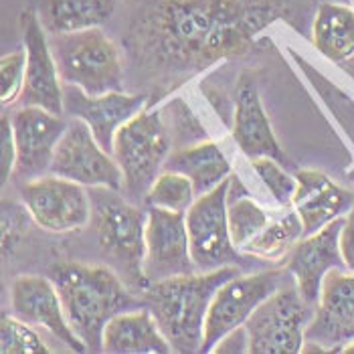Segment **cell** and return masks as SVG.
<instances>
[{
  "instance_id": "obj_1",
  "label": "cell",
  "mask_w": 354,
  "mask_h": 354,
  "mask_svg": "<svg viewBox=\"0 0 354 354\" xmlns=\"http://www.w3.org/2000/svg\"><path fill=\"white\" fill-rule=\"evenodd\" d=\"M281 19H292V0H148L128 28L126 49L152 97H164L249 53L257 35Z\"/></svg>"
},
{
  "instance_id": "obj_2",
  "label": "cell",
  "mask_w": 354,
  "mask_h": 354,
  "mask_svg": "<svg viewBox=\"0 0 354 354\" xmlns=\"http://www.w3.org/2000/svg\"><path fill=\"white\" fill-rule=\"evenodd\" d=\"M49 277L61 296L67 322L87 353H104V330L111 318L144 306L128 290V281L109 266L59 261Z\"/></svg>"
},
{
  "instance_id": "obj_3",
  "label": "cell",
  "mask_w": 354,
  "mask_h": 354,
  "mask_svg": "<svg viewBox=\"0 0 354 354\" xmlns=\"http://www.w3.org/2000/svg\"><path fill=\"white\" fill-rule=\"evenodd\" d=\"M239 273V266L185 273L152 281L142 292V301L156 318L172 353H201L211 301L218 288Z\"/></svg>"
},
{
  "instance_id": "obj_4",
  "label": "cell",
  "mask_w": 354,
  "mask_h": 354,
  "mask_svg": "<svg viewBox=\"0 0 354 354\" xmlns=\"http://www.w3.org/2000/svg\"><path fill=\"white\" fill-rule=\"evenodd\" d=\"M91 194V221L93 233L104 253L124 272V279L144 292L148 281L142 272L146 251V221L148 211L132 205L122 191L95 187Z\"/></svg>"
},
{
  "instance_id": "obj_5",
  "label": "cell",
  "mask_w": 354,
  "mask_h": 354,
  "mask_svg": "<svg viewBox=\"0 0 354 354\" xmlns=\"http://www.w3.org/2000/svg\"><path fill=\"white\" fill-rule=\"evenodd\" d=\"M49 41L63 83L89 95L126 89L122 51L100 27L51 35Z\"/></svg>"
},
{
  "instance_id": "obj_6",
  "label": "cell",
  "mask_w": 354,
  "mask_h": 354,
  "mask_svg": "<svg viewBox=\"0 0 354 354\" xmlns=\"http://www.w3.org/2000/svg\"><path fill=\"white\" fill-rule=\"evenodd\" d=\"M172 144L160 109H142L118 130L113 140V158L124 174L122 192L126 196H146L174 150Z\"/></svg>"
},
{
  "instance_id": "obj_7",
  "label": "cell",
  "mask_w": 354,
  "mask_h": 354,
  "mask_svg": "<svg viewBox=\"0 0 354 354\" xmlns=\"http://www.w3.org/2000/svg\"><path fill=\"white\" fill-rule=\"evenodd\" d=\"M312 316V304L306 301L296 279L290 275L245 322L247 353L300 354Z\"/></svg>"
},
{
  "instance_id": "obj_8",
  "label": "cell",
  "mask_w": 354,
  "mask_h": 354,
  "mask_svg": "<svg viewBox=\"0 0 354 354\" xmlns=\"http://www.w3.org/2000/svg\"><path fill=\"white\" fill-rule=\"evenodd\" d=\"M231 176L213 191L198 194L187 211L191 253L198 272H213L227 266H241L243 255L231 239L229 229Z\"/></svg>"
},
{
  "instance_id": "obj_9",
  "label": "cell",
  "mask_w": 354,
  "mask_h": 354,
  "mask_svg": "<svg viewBox=\"0 0 354 354\" xmlns=\"http://www.w3.org/2000/svg\"><path fill=\"white\" fill-rule=\"evenodd\" d=\"M290 275L292 273L288 270H268L249 275L239 273L225 281L211 301L201 353H215L217 344L227 334L245 326L251 314L275 294L290 279Z\"/></svg>"
},
{
  "instance_id": "obj_10",
  "label": "cell",
  "mask_w": 354,
  "mask_h": 354,
  "mask_svg": "<svg viewBox=\"0 0 354 354\" xmlns=\"http://www.w3.org/2000/svg\"><path fill=\"white\" fill-rule=\"evenodd\" d=\"M51 174L80 183L87 189L108 187L122 191L124 185L118 160L97 142L89 126L80 118H69L67 128L55 148Z\"/></svg>"
},
{
  "instance_id": "obj_11",
  "label": "cell",
  "mask_w": 354,
  "mask_h": 354,
  "mask_svg": "<svg viewBox=\"0 0 354 354\" xmlns=\"http://www.w3.org/2000/svg\"><path fill=\"white\" fill-rule=\"evenodd\" d=\"M21 201L28 217L51 233H71L87 227L91 221L89 191L57 174L30 178L21 187Z\"/></svg>"
},
{
  "instance_id": "obj_12",
  "label": "cell",
  "mask_w": 354,
  "mask_h": 354,
  "mask_svg": "<svg viewBox=\"0 0 354 354\" xmlns=\"http://www.w3.org/2000/svg\"><path fill=\"white\" fill-rule=\"evenodd\" d=\"M146 251L142 272L148 281H160L174 275L198 272L191 253L187 213L148 207Z\"/></svg>"
},
{
  "instance_id": "obj_13",
  "label": "cell",
  "mask_w": 354,
  "mask_h": 354,
  "mask_svg": "<svg viewBox=\"0 0 354 354\" xmlns=\"http://www.w3.org/2000/svg\"><path fill=\"white\" fill-rule=\"evenodd\" d=\"M354 340V272L332 270L324 277L314 316L306 328V342L320 353H342Z\"/></svg>"
},
{
  "instance_id": "obj_14",
  "label": "cell",
  "mask_w": 354,
  "mask_h": 354,
  "mask_svg": "<svg viewBox=\"0 0 354 354\" xmlns=\"http://www.w3.org/2000/svg\"><path fill=\"white\" fill-rule=\"evenodd\" d=\"M23 47L27 51L25 85L19 97L21 106H37L63 115V82L55 63L49 32L37 10H23L21 15Z\"/></svg>"
},
{
  "instance_id": "obj_15",
  "label": "cell",
  "mask_w": 354,
  "mask_h": 354,
  "mask_svg": "<svg viewBox=\"0 0 354 354\" xmlns=\"http://www.w3.org/2000/svg\"><path fill=\"white\" fill-rule=\"evenodd\" d=\"M148 93L109 91L104 95H89L75 85L63 83V111L67 118L83 120L97 142L113 154V140L118 130L128 124L142 109L150 106Z\"/></svg>"
},
{
  "instance_id": "obj_16",
  "label": "cell",
  "mask_w": 354,
  "mask_h": 354,
  "mask_svg": "<svg viewBox=\"0 0 354 354\" xmlns=\"http://www.w3.org/2000/svg\"><path fill=\"white\" fill-rule=\"evenodd\" d=\"M10 308L12 316L30 326L49 330L69 351L87 353V346L67 322L63 301L51 277L19 275L10 286Z\"/></svg>"
},
{
  "instance_id": "obj_17",
  "label": "cell",
  "mask_w": 354,
  "mask_h": 354,
  "mask_svg": "<svg viewBox=\"0 0 354 354\" xmlns=\"http://www.w3.org/2000/svg\"><path fill=\"white\" fill-rule=\"evenodd\" d=\"M10 120L17 144L15 176L30 180L51 172L55 148L67 128L69 118L65 120L45 108L23 106Z\"/></svg>"
},
{
  "instance_id": "obj_18",
  "label": "cell",
  "mask_w": 354,
  "mask_h": 354,
  "mask_svg": "<svg viewBox=\"0 0 354 354\" xmlns=\"http://www.w3.org/2000/svg\"><path fill=\"white\" fill-rule=\"evenodd\" d=\"M342 225L344 217L332 221L312 235H304L286 259V270L292 273L300 294L310 304L318 301L322 281L328 273L332 270H346L340 251Z\"/></svg>"
},
{
  "instance_id": "obj_19",
  "label": "cell",
  "mask_w": 354,
  "mask_h": 354,
  "mask_svg": "<svg viewBox=\"0 0 354 354\" xmlns=\"http://www.w3.org/2000/svg\"><path fill=\"white\" fill-rule=\"evenodd\" d=\"M296 183L292 207L304 223V235H312L332 221L346 217L354 207V192L342 189L320 170H300Z\"/></svg>"
},
{
  "instance_id": "obj_20",
  "label": "cell",
  "mask_w": 354,
  "mask_h": 354,
  "mask_svg": "<svg viewBox=\"0 0 354 354\" xmlns=\"http://www.w3.org/2000/svg\"><path fill=\"white\" fill-rule=\"evenodd\" d=\"M231 134L239 150L249 160L270 156L286 164V154L275 138L272 122L263 109L259 89L253 82H243L237 100H235V113H233V128Z\"/></svg>"
},
{
  "instance_id": "obj_21",
  "label": "cell",
  "mask_w": 354,
  "mask_h": 354,
  "mask_svg": "<svg viewBox=\"0 0 354 354\" xmlns=\"http://www.w3.org/2000/svg\"><path fill=\"white\" fill-rule=\"evenodd\" d=\"M104 353L168 354L172 353L152 312L142 306L111 318L104 330Z\"/></svg>"
},
{
  "instance_id": "obj_22",
  "label": "cell",
  "mask_w": 354,
  "mask_h": 354,
  "mask_svg": "<svg viewBox=\"0 0 354 354\" xmlns=\"http://www.w3.org/2000/svg\"><path fill=\"white\" fill-rule=\"evenodd\" d=\"M312 41L320 53L332 63L342 65L351 75L354 67V10L344 4L324 2L320 4Z\"/></svg>"
},
{
  "instance_id": "obj_23",
  "label": "cell",
  "mask_w": 354,
  "mask_h": 354,
  "mask_svg": "<svg viewBox=\"0 0 354 354\" xmlns=\"http://www.w3.org/2000/svg\"><path fill=\"white\" fill-rule=\"evenodd\" d=\"M164 170H174L189 176L196 194L213 191L231 176V164L217 144L209 138L191 146L172 150L164 164Z\"/></svg>"
},
{
  "instance_id": "obj_24",
  "label": "cell",
  "mask_w": 354,
  "mask_h": 354,
  "mask_svg": "<svg viewBox=\"0 0 354 354\" xmlns=\"http://www.w3.org/2000/svg\"><path fill=\"white\" fill-rule=\"evenodd\" d=\"M115 4L118 0H43L39 17L49 35H65L102 27Z\"/></svg>"
},
{
  "instance_id": "obj_25",
  "label": "cell",
  "mask_w": 354,
  "mask_h": 354,
  "mask_svg": "<svg viewBox=\"0 0 354 354\" xmlns=\"http://www.w3.org/2000/svg\"><path fill=\"white\" fill-rule=\"evenodd\" d=\"M304 237V223L294 207L272 217L270 225L247 243L241 253L261 261H286L290 251Z\"/></svg>"
},
{
  "instance_id": "obj_26",
  "label": "cell",
  "mask_w": 354,
  "mask_h": 354,
  "mask_svg": "<svg viewBox=\"0 0 354 354\" xmlns=\"http://www.w3.org/2000/svg\"><path fill=\"white\" fill-rule=\"evenodd\" d=\"M196 191L189 176L174 172V170H162L158 178L148 189L144 201L148 207H160L168 211L187 213L191 205L196 201Z\"/></svg>"
},
{
  "instance_id": "obj_27",
  "label": "cell",
  "mask_w": 354,
  "mask_h": 354,
  "mask_svg": "<svg viewBox=\"0 0 354 354\" xmlns=\"http://www.w3.org/2000/svg\"><path fill=\"white\" fill-rule=\"evenodd\" d=\"M272 221V215L261 209L255 201H251L247 194L243 196H229V229L231 239L235 247L241 251L243 247L257 237Z\"/></svg>"
},
{
  "instance_id": "obj_28",
  "label": "cell",
  "mask_w": 354,
  "mask_h": 354,
  "mask_svg": "<svg viewBox=\"0 0 354 354\" xmlns=\"http://www.w3.org/2000/svg\"><path fill=\"white\" fill-rule=\"evenodd\" d=\"M0 351L2 354H47L51 353L43 338L17 316H2L0 322Z\"/></svg>"
},
{
  "instance_id": "obj_29",
  "label": "cell",
  "mask_w": 354,
  "mask_h": 354,
  "mask_svg": "<svg viewBox=\"0 0 354 354\" xmlns=\"http://www.w3.org/2000/svg\"><path fill=\"white\" fill-rule=\"evenodd\" d=\"M251 162H253V170L259 176V180L266 185L268 191L272 192L273 201L279 207L290 209L294 205V194H296V187H298L296 176H292L283 168V162L270 158V156L255 158Z\"/></svg>"
},
{
  "instance_id": "obj_30",
  "label": "cell",
  "mask_w": 354,
  "mask_h": 354,
  "mask_svg": "<svg viewBox=\"0 0 354 354\" xmlns=\"http://www.w3.org/2000/svg\"><path fill=\"white\" fill-rule=\"evenodd\" d=\"M160 111H162L164 122H166V126L170 130V136H172V142H174V150L191 146V144H196V142H203V140L209 138L205 134L203 126L198 124V120L194 118L191 108L183 100H172Z\"/></svg>"
},
{
  "instance_id": "obj_31",
  "label": "cell",
  "mask_w": 354,
  "mask_h": 354,
  "mask_svg": "<svg viewBox=\"0 0 354 354\" xmlns=\"http://www.w3.org/2000/svg\"><path fill=\"white\" fill-rule=\"evenodd\" d=\"M25 71H27V51L17 49L2 55L0 61V77H2V106H10L19 102L25 85Z\"/></svg>"
},
{
  "instance_id": "obj_32",
  "label": "cell",
  "mask_w": 354,
  "mask_h": 354,
  "mask_svg": "<svg viewBox=\"0 0 354 354\" xmlns=\"http://www.w3.org/2000/svg\"><path fill=\"white\" fill-rule=\"evenodd\" d=\"M17 170V144L12 132V120L2 115V185H6Z\"/></svg>"
},
{
  "instance_id": "obj_33",
  "label": "cell",
  "mask_w": 354,
  "mask_h": 354,
  "mask_svg": "<svg viewBox=\"0 0 354 354\" xmlns=\"http://www.w3.org/2000/svg\"><path fill=\"white\" fill-rule=\"evenodd\" d=\"M27 227V221L21 213H8L4 209V215H2V249L4 253H8V249L12 245H17L23 229Z\"/></svg>"
},
{
  "instance_id": "obj_34",
  "label": "cell",
  "mask_w": 354,
  "mask_h": 354,
  "mask_svg": "<svg viewBox=\"0 0 354 354\" xmlns=\"http://www.w3.org/2000/svg\"><path fill=\"white\" fill-rule=\"evenodd\" d=\"M340 251H342L346 270L354 272V207L344 217V225L340 231Z\"/></svg>"
},
{
  "instance_id": "obj_35",
  "label": "cell",
  "mask_w": 354,
  "mask_h": 354,
  "mask_svg": "<svg viewBox=\"0 0 354 354\" xmlns=\"http://www.w3.org/2000/svg\"><path fill=\"white\" fill-rule=\"evenodd\" d=\"M342 353H354V340H351L346 346H342Z\"/></svg>"
},
{
  "instance_id": "obj_36",
  "label": "cell",
  "mask_w": 354,
  "mask_h": 354,
  "mask_svg": "<svg viewBox=\"0 0 354 354\" xmlns=\"http://www.w3.org/2000/svg\"><path fill=\"white\" fill-rule=\"evenodd\" d=\"M348 178H351V180H353V183H354V168H353V170H351V172H348Z\"/></svg>"
}]
</instances>
